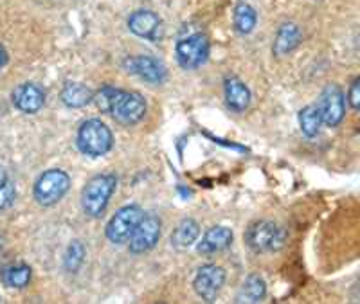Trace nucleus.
Wrapping results in <instances>:
<instances>
[{"instance_id": "f257e3e1", "label": "nucleus", "mask_w": 360, "mask_h": 304, "mask_svg": "<svg viewBox=\"0 0 360 304\" xmlns=\"http://www.w3.org/2000/svg\"><path fill=\"white\" fill-rule=\"evenodd\" d=\"M117 178L115 175L105 173V175H96L86 182L82 193V207L86 216L90 218H98L105 213L108 206V200L114 194Z\"/></svg>"}, {"instance_id": "f03ea898", "label": "nucleus", "mask_w": 360, "mask_h": 304, "mask_svg": "<svg viewBox=\"0 0 360 304\" xmlns=\"http://www.w3.org/2000/svg\"><path fill=\"white\" fill-rule=\"evenodd\" d=\"M245 243L258 254L278 252L287 243V232L274 222H258L247 229Z\"/></svg>"}, {"instance_id": "7ed1b4c3", "label": "nucleus", "mask_w": 360, "mask_h": 304, "mask_svg": "<svg viewBox=\"0 0 360 304\" xmlns=\"http://www.w3.org/2000/svg\"><path fill=\"white\" fill-rule=\"evenodd\" d=\"M114 137L110 128L99 119H89L78 132V146L85 155L101 157L112 150Z\"/></svg>"}, {"instance_id": "20e7f679", "label": "nucleus", "mask_w": 360, "mask_h": 304, "mask_svg": "<svg viewBox=\"0 0 360 304\" xmlns=\"http://www.w3.org/2000/svg\"><path fill=\"white\" fill-rule=\"evenodd\" d=\"M70 187V178L62 169L45 171L34 184V198L40 206L49 207L65 197Z\"/></svg>"}, {"instance_id": "39448f33", "label": "nucleus", "mask_w": 360, "mask_h": 304, "mask_svg": "<svg viewBox=\"0 0 360 304\" xmlns=\"http://www.w3.org/2000/svg\"><path fill=\"white\" fill-rule=\"evenodd\" d=\"M176 62L182 69H197L204 65L209 56V40L205 34L193 33L180 38L175 47Z\"/></svg>"}, {"instance_id": "423d86ee", "label": "nucleus", "mask_w": 360, "mask_h": 304, "mask_svg": "<svg viewBox=\"0 0 360 304\" xmlns=\"http://www.w3.org/2000/svg\"><path fill=\"white\" fill-rule=\"evenodd\" d=\"M144 114H146V101L143 95L137 92L117 91L110 108V115L117 123L130 126V124L139 123Z\"/></svg>"}, {"instance_id": "0eeeda50", "label": "nucleus", "mask_w": 360, "mask_h": 304, "mask_svg": "<svg viewBox=\"0 0 360 304\" xmlns=\"http://www.w3.org/2000/svg\"><path fill=\"white\" fill-rule=\"evenodd\" d=\"M160 230L162 223L157 216H143L134 229V232L128 238V247L134 254H144V252L152 251L160 239Z\"/></svg>"}, {"instance_id": "6e6552de", "label": "nucleus", "mask_w": 360, "mask_h": 304, "mask_svg": "<svg viewBox=\"0 0 360 304\" xmlns=\"http://www.w3.org/2000/svg\"><path fill=\"white\" fill-rule=\"evenodd\" d=\"M143 216V211L137 206H127L123 209H119L108 222L107 238L115 245L128 242V238H130V234L134 232V229Z\"/></svg>"}, {"instance_id": "1a4fd4ad", "label": "nucleus", "mask_w": 360, "mask_h": 304, "mask_svg": "<svg viewBox=\"0 0 360 304\" xmlns=\"http://www.w3.org/2000/svg\"><path fill=\"white\" fill-rule=\"evenodd\" d=\"M225 283V270L218 265H204L198 268L193 288L205 303H213Z\"/></svg>"}, {"instance_id": "9d476101", "label": "nucleus", "mask_w": 360, "mask_h": 304, "mask_svg": "<svg viewBox=\"0 0 360 304\" xmlns=\"http://www.w3.org/2000/svg\"><path fill=\"white\" fill-rule=\"evenodd\" d=\"M319 112L323 117V123L326 126H337L342 121L344 112H346V103H344V94L337 85H328L321 94Z\"/></svg>"}, {"instance_id": "9b49d317", "label": "nucleus", "mask_w": 360, "mask_h": 304, "mask_svg": "<svg viewBox=\"0 0 360 304\" xmlns=\"http://www.w3.org/2000/svg\"><path fill=\"white\" fill-rule=\"evenodd\" d=\"M128 72L137 74L141 79L148 83H162L166 79V67L153 56L148 54H139V56L128 58L124 62Z\"/></svg>"}, {"instance_id": "f8f14e48", "label": "nucleus", "mask_w": 360, "mask_h": 304, "mask_svg": "<svg viewBox=\"0 0 360 304\" xmlns=\"http://www.w3.org/2000/svg\"><path fill=\"white\" fill-rule=\"evenodd\" d=\"M13 105L24 114H37L45 103V94L34 83H22L11 94Z\"/></svg>"}, {"instance_id": "ddd939ff", "label": "nucleus", "mask_w": 360, "mask_h": 304, "mask_svg": "<svg viewBox=\"0 0 360 304\" xmlns=\"http://www.w3.org/2000/svg\"><path fill=\"white\" fill-rule=\"evenodd\" d=\"M160 25H162V22H160L159 15L148 11V9H139V11L131 13L130 18H128V29L131 33L141 38H146V40L159 38Z\"/></svg>"}, {"instance_id": "4468645a", "label": "nucleus", "mask_w": 360, "mask_h": 304, "mask_svg": "<svg viewBox=\"0 0 360 304\" xmlns=\"http://www.w3.org/2000/svg\"><path fill=\"white\" fill-rule=\"evenodd\" d=\"M231 243H233V230L221 225L211 227L202 238V242L198 243V252L200 254H217V252L231 247Z\"/></svg>"}, {"instance_id": "2eb2a0df", "label": "nucleus", "mask_w": 360, "mask_h": 304, "mask_svg": "<svg viewBox=\"0 0 360 304\" xmlns=\"http://www.w3.org/2000/svg\"><path fill=\"white\" fill-rule=\"evenodd\" d=\"M225 101L231 110L245 112L250 105V91L243 81L238 78L225 79Z\"/></svg>"}, {"instance_id": "dca6fc26", "label": "nucleus", "mask_w": 360, "mask_h": 304, "mask_svg": "<svg viewBox=\"0 0 360 304\" xmlns=\"http://www.w3.org/2000/svg\"><path fill=\"white\" fill-rule=\"evenodd\" d=\"M266 296V283L263 281L262 276L258 274H252V276L247 277L243 281L242 288H240V292L236 296V303H247V304H254V303H262Z\"/></svg>"}, {"instance_id": "f3484780", "label": "nucleus", "mask_w": 360, "mask_h": 304, "mask_svg": "<svg viewBox=\"0 0 360 304\" xmlns=\"http://www.w3.org/2000/svg\"><path fill=\"white\" fill-rule=\"evenodd\" d=\"M198 234H200V227L195 220L188 218L182 220L179 225L175 227L172 234V245L179 251H186L193 245V243L198 239Z\"/></svg>"}, {"instance_id": "a211bd4d", "label": "nucleus", "mask_w": 360, "mask_h": 304, "mask_svg": "<svg viewBox=\"0 0 360 304\" xmlns=\"http://www.w3.org/2000/svg\"><path fill=\"white\" fill-rule=\"evenodd\" d=\"M92 95H94V92L90 91L86 85H83V83L69 81L65 83V86H63L62 101L63 105L69 108H82L92 101Z\"/></svg>"}, {"instance_id": "6ab92c4d", "label": "nucleus", "mask_w": 360, "mask_h": 304, "mask_svg": "<svg viewBox=\"0 0 360 304\" xmlns=\"http://www.w3.org/2000/svg\"><path fill=\"white\" fill-rule=\"evenodd\" d=\"M299 40H301V33L295 24H283L278 31V37L274 41V53L278 56L290 53L294 47H297Z\"/></svg>"}, {"instance_id": "aec40b11", "label": "nucleus", "mask_w": 360, "mask_h": 304, "mask_svg": "<svg viewBox=\"0 0 360 304\" xmlns=\"http://www.w3.org/2000/svg\"><path fill=\"white\" fill-rule=\"evenodd\" d=\"M321 124H323V117L317 105H308L299 114V126L307 137L317 136L321 132Z\"/></svg>"}, {"instance_id": "412c9836", "label": "nucleus", "mask_w": 360, "mask_h": 304, "mask_svg": "<svg viewBox=\"0 0 360 304\" xmlns=\"http://www.w3.org/2000/svg\"><path fill=\"white\" fill-rule=\"evenodd\" d=\"M258 22V15L247 2H240L234 9V27L240 34H249Z\"/></svg>"}, {"instance_id": "4be33fe9", "label": "nucleus", "mask_w": 360, "mask_h": 304, "mask_svg": "<svg viewBox=\"0 0 360 304\" xmlns=\"http://www.w3.org/2000/svg\"><path fill=\"white\" fill-rule=\"evenodd\" d=\"M0 279L9 288H25L31 281V268L27 265H13L0 272Z\"/></svg>"}, {"instance_id": "5701e85b", "label": "nucleus", "mask_w": 360, "mask_h": 304, "mask_svg": "<svg viewBox=\"0 0 360 304\" xmlns=\"http://www.w3.org/2000/svg\"><path fill=\"white\" fill-rule=\"evenodd\" d=\"M85 261V247H83L82 242H72L67 249L65 254V268L67 272H78L79 267Z\"/></svg>"}, {"instance_id": "b1692460", "label": "nucleus", "mask_w": 360, "mask_h": 304, "mask_svg": "<svg viewBox=\"0 0 360 304\" xmlns=\"http://www.w3.org/2000/svg\"><path fill=\"white\" fill-rule=\"evenodd\" d=\"M117 91L119 88H114V86L108 85L99 88V91L92 95V101H94V105L98 107V110H101L103 114H110L112 103H114L115 95H117Z\"/></svg>"}, {"instance_id": "393cba45", "label": "nucleus", "mask_w": 360, "mask_h": 304, "mask_svg": "<svg viewBox=\"0 0 360 304\" xmlns=\"http://www.w3.org/2000/svg\"><path fill=\"white\" fill-rule=\"evenodd\" d=\"M13 200H15V185L9 180H6L4 185L0 187V211L11 206Z\"/></svg>"}, {"instance_id": "a878e982", "label": "nucleus", "mask_w": 360, "mask_h": 304, "mask_svg": "<svg viewBox=\"0 0 360 304\" xmlns=\"http://www.w3.org/2000/svg\"><path fill=\"white\" fill-rule=\"evenodd\" d=\"M348 99L353 110H359L360 108V79L359 78H356L355 81L352 83V86H349Z\"/></svg>"}, {"instance_id": "bb28decb", "label": "nucleus", "mask_w": 360, "mask_h": 304, "mask_svg": "<svg viewBox=\"0 0 360 304\" xmlns=\"http://www.w3.org/2000/svg\"><path fill=\"white\" fill-rule=\"evenodd\" d=\"M8 63V51L4 49V46L0 44V69Z\"/></svg>"}, {"instance_id": "cd10ccee", "label": "nucleus", "mask_w": 360, "mask_h": 304, "mask_svg": "<svg viewBox=\"0 0 360 304\" xmlns=\"http://www.w3.org/2000/svg\"><path fill=\"white\" fill-rule=\"evenodd\" d=\"M6 180H8V177H6V171L4 169H0V187L4 185Z\"/></svg>"}]
</instances>
